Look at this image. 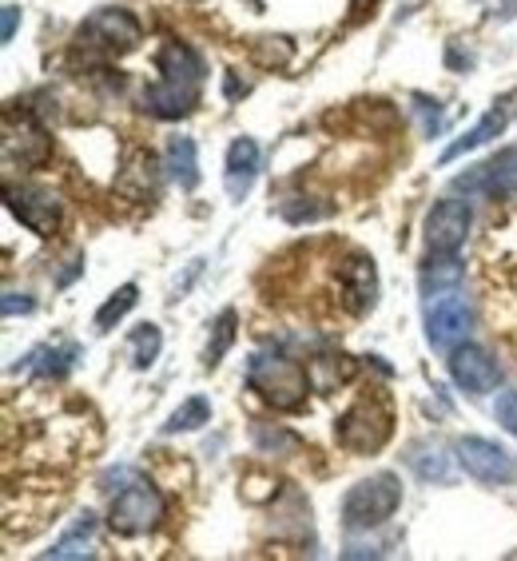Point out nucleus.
Wrapping results in <instances>:
<instances>
[{"label":"nucleus","mask_w":517,"mask_h":561,"mask_svg":"<svg viewBox=\"0 0 517 561\" xmlns=\"http://www.w3.org/2000/svg\"><path fill=\"white\" fill-rule=\"evenodd\" d=\"M248 382L275 411H295L307 399V370L279 351H258L248 363Z\"/></svg>","instance_id":"obj_1"},{"label":"nucleus","mask_w":517,"mask_h":561,"mask_svg":"<svg viewBox=\"0 0 517 561\" xmlns=\"http://www.w3.org/2000/svg\"><path fill=\"white\" fill-rule=\"evenodd\" d=\"M390 434H394V411L378 394L358 399L343 419L334 422V438L351 454H378L390 443Z\"/></svg>","instance_id":"obj_2"},{"label":"nucleus","mask_w":517,"mask_h":561,"mask_svg":"<svg viewBox=\"0 0 517 561\" xmlns=\"http://www.w3.org/2000/svg\"><path fill=\"white\" fill-rule=\"evenodd\" d=\"M399 502H402V486L394 474L363 478V482L351 486V494L343 497V526L351 529V534L382 526V522L394 518Z\"/></svg>","instance_id":"obj_3"},{"label":"nucleus","mask_w":517,"mask_h":561,"mask_svg":"<svg viewBox=\"0 0 517 561\" xmlns=\"http://www.w3.org/2000/svg\"><path fill=\"white\" fill-rule=\"evenodd\" d=\"M143 28L140 21L124 9H100L92 12L84 24H80V48H92V53H104V56H124L131 53L136 44H140Z\"/></svg>","instance_id":"obj_4"},{"label":"nucleus","mask_w":517,"mask_h":561,"mask_svg":"<svg viewBox=\"0 0 517 561\" xmlns=\"http://www.w3.org/2000/svg\"><path fill=\"white\" fill-rule=\"evenodd\" d=\"M163 522V494L148 482H136V486L119 490L116 502L108 510V526L116 529L119 538H140Z\"/></svg>","instance_id":"obj_5"},{"label":"nucleus","mask_w":517,"mask_h":561,"mask_svg":"<svg viewBox=\"0 0 517 561\" xmlns=\"http://www.w3.org/2000/svg\"><path fill=\"white\" fill-rule=\"evenodd\" d=\"M474 331V307L462 299V291H446L426 299V339L438 351L462 346Z\"/></svg>","instance_id":"obj_6"},{"label":"nucleus","mask_w":517,"mask_h":561,"mask_svg":"<svg viewBox=\"0 0 517 561\" xmlns=\"http://www.w3.org/2000/svg\"><path fill=\"white\" fill-rule=\"evenodd\" d=\"M458 462L466 466V474L485 482V486H506L517 478L514 454L502 450L497 443H485V438H462L458 443Z\"/></svg>","instance_id":"obj_7"},{"label":"nucleus","mask_w":517,"mask_h":561,"mask_svg":"<svg viewBox=\"0 0 517 561\" xmlns=\"http://www.w3.org/2000/svg\"><path fill=\"white\" fill-rule=\"evenodd\" d=\"M9 211L21 219L28 231L36 236H56V227H60V199H56L48 187H12L9 184Z\"/></svg>","instance_id":"obj_8"},{"label":"nucleus","mask_w":517,"mask_h":561,"mask_svg":"<svg viewBox=\"0 0 517 561\" xmlns=\"http://www.w3.org/2000/svg\"><path fill=\"white\" fill-rule=\"evenodd\" d=\"M453 192L466 195H514L517 192V148H506L497 160L478 163L453 180Z\"/></svg>","instance_id":"obj_9"},{"label":"nucleus","mask_w":517,"mask_h":561,"mask_svg":"<svg viewBox=\"0 0 517 561\" xmlns=\"http://www.w3.org/2000/svg\"><path fill=\"white\" fill-rule=\"evenodd\" d=\"M470 204L462 199H438L426 216V243L430 251H458L470 236Z\"/></svg>","instance_id":"obj_10"},{"label":"nucleus","mask_w":517,"mask_h":561,"mask_svg":"<svg viewBox=\"0 0 517 561\" xmlns=\"http://www.w3.org/2000/svg\"><path fill=\"white\" fill-rule=\"evenodd\" d=\"M450 378L462 390H470V394H490V390L497 387L502 370H497V363L490 358V351H482V346H474V343H462V346H453V355H450Z\"/></svg>","instance_id":"obj_11"},{"label":"nucleus","mask_w":517,"mask_h":561,"mask_svg":"<svg viewBox=\"0 0 517 561\" xmlns=\"http://www.w3.org/2000/svg\"><path fill=\"white\" fill-rule=\"evenodd\" d=\"M21 156V163H28V168H41L48 156H53V140L44 136L41 124H33L28 116H21V128H16V116L9 112V119H4V160H16Z\"/></svg>","instance_id":"obj_12"},{"label":"nucleus","mask_w":517,"mask_h":561,"mask_svg":"<svg viewBox=\"0 0 517 561\" xmlns=\"http://www.w3.org/2000/svg\"><path fill=\"white\" fill-rule=\"evenodd\" d=\"M199 100V88L195 84H180V80H151L143 88V108L160 119H184Z\"/></svg>","instance_id":"obj_13"},{"label":"nucleus","mask_w":517,"mask_h":561,"mask_svg":"<svg viewBox=\"0 0 517 561\" xmlns=\"http://www.w3.org/2000/svg\"><path fill=\"white\" fill-rule=\"evenodd\" d=\"M343 295H346V307L355 314L370 311L378 302V271H375V260L367 255H351L343 263Z\"/></svg>","instance_id":"obj_14"},{"label":"nucleus","mask_w":517,"mask_h":561,"mask_svg":"<svg viewBox=\"0 0 517 561\" xmlns=\"http://www.w3.org/2000/svg\"><path fill=\"white\" fill-rule=\"evenodd\" d=\"M258 175V144L248 140V136H239L231 148H227V195H235V199H243V195L251 192V184H255Z\"/></svg>","instance_id":"obj_15"},{"label":"nucleus","mask_w":517,"mask_h":561,"mask_svg":"<svg viewBox=\"0 0 517 561\" xmlns=\"http://www.w3.org/2000/svg\"><path fill=\"white\" fill-rule=\"evenodd\" d=\"M422 291H426V299H434V295H446V291H458L466 279V267L458 263V255L453 251H434L430 260H426V267H422Z\"/></svg>","instance_id":"obj_16"},{"label":"nucleus","mask_w":517,"mask_h":561,"mask_svg":"<svg viewBox=\"0 0 517 561\" xmlns=\"http://www.w3.org/2000/svg\"><path fill=\"white\" fill-rule=\"evenodd\" d=\"M160 76L163 80H180V84H204V60L187 48V44L172 41V44H163V53H160Z\"/></svg>","instance_id":"obj_17"},{"label":"nucleus","mask_w":517,"mask_h":561,"mask_svg":"<svg viewBox=\"0 0 517 561\" xmlns=\"http://www.w3.org/2000/svg\"><path fill=\"white\" fill-rule=\"evenodd\" d=\"M506 124H509V112H506V108H494V112H485V116L478 119L474 128L466 131L462 140H453L450 148L443 151V163L458 160V156H466V151H474V148H485V144L494 140V136H502V131H506Z\"/></svg>","instance_id":"obj_18"},{"label":"nucleus","mask_w":517,"mask_h":561,"mask_svg":"<svg viewBox=\"0 0 517 561\" xmlns=\"http://www.w3.org/2000/svg\"><path fill=\"white\" fill-rule=\"evenodd\" d=\"M410 470L422 478V482H438L446 486L453 478V466H450V454H446L443 443H418L410 450Z\"/></svg>","instance_id":"obj_19"},{"label":"nucleus","mask_w":517,"mask_h":561,"mask_svg":"<svg viewBox=\"0 0 517 561\" xmlns=\"http://www.w3.org/2000/svg\"><path fill=\"white\" fill-rule=\"evenodd\" d=\"M168 172H172V180L184 192H192L195 184H199V160H195V144L187 140V136H175L172 144H168Z\"/></svg>","instance_id":"obj_20"},{"label":"nucleus","mask_w":517,"mask_h":561,"mask_svg":"<svg viewBox=\"0 0 517 561\" xmlns=\"http://www.w3.org/2000/svg\"><path fill=\"white\" fill-rule=\"evenodd\" d=\"M92 534H96V518H92V514H80L72 534H65V538L56 541L53 550H48V558H88V553H92Z\"/></svg>","instance_id":"obj_21"},{"label":"nucleus","mask_w":517,"mask_h":561,"mask_svg":"<svg viewBox=\"0 0 517 561\" xmlns=\"http://www.w3.org/2000/svg\"><path fill=\"white\" fill-rule=\"evenodd\" d=\"M76 363V346H41L28 355L24 370H36V375H68Z\"/></svg>","instance_id":"obj_22"},{"label":"nucleus","mask_w":517,"mask_h":561,"mask_svg":"<svg viewBox=\"0 0 517 561\" xmlns=\"http://www.w3.org/2000/svg\"><path fill=\"white\" fill-rule=\"evenodd\" d=\"M136 299H140L136 283H124V287H119V291L112 295V299L96 311V327H100V331H112V327H116L119 319H124V314H128L131 307H136Z\"/></svg>","instance_id":"obj_23"},{"label":"nucleus","mask_w":517,"mask_h":561,"mask_svg":"<svg viewBox=\"0 0 517 561\" xmlns=\"http://www.w3.org/2000/svg\"><path fill=\"white\" fill-rule=\"evenodd\" d=\"M204 422H211V402L207 399H187L172 419L163 422V431L168 434H180V431H199Z\"/></svg>","instance_id":"obj_24"},{"label":"nucleus","mask_w":517,"mask_h":561,"mask_svg":"<svg viewBox=\"0 0 517 561\" xmlns=\"http://www.w3.org/2000/svg\"><path fill=\"white\" fill-rule=\"evenodd\" d=\"M235 343V311H223L216 319V335H211V343H207V367H219L227 355V346Z\"/></svg>","instance_id":"obj_25"},{"label":"nucleus","mask_w":517,"mask_h":561,"mask_svg":"<svg viewBox=\"0 0 517 561\" xmlns=\"http://www.w3.org/2000/svg\"><path fill=\"white\" fill-rule=\"evenodd\" d=\"M131 346H136V367H151L156 358H160V346H163V335H160V327H151L143 323L136 335H131Z\"/></svg>","instance_id":"obj_26"},{"label":"nucleus","mask_w":517,"mask_h":561,"mask_svg":"<svg viewBox=\"0 0 517 561\" xmlns=\"http://www.w3.org/2000/svg\"><path fill=\"white\" fill-rule=\"evenodd\" d=\"M497 422H502V431H509L517 438V390H509V394H502L494 407Z\"/></svg>","instance_id":"obj_27"},{"label":"nucleus","mask_w":517,"mask_h":561,"mask_svg":"<svg viewBox=\"0 0 517 561\" xmlns=\"http://www.w3.org/2000/svg\"><path fill=\"white\" fill-rule=\"evenodd\" d=\"M255 443L263 446V450H275V446H287V450H299V438H295V434H287V431H275V434H271L267 426H258V431H255Z\"/></svg>","instance_id":"obj_28"},{"label":"nucleus","mask_w":517,"mask_h":561,"mask_svg":"<svg viewBox=\"0 0 517 561\" xmlns=\"http://www.w3.org/2000/svg\"><path fill=\"white\" fill-rule=\"evenodd\" d=\"M16 21H21V9H16V4H4V44L12 41V36H16Z\"/></svg>","instance_id":"obj_29"},{"label":"nucleus","mask_w":517,"mask_h":561,"mask_svg":"<svg viewBox=\"0 0 517 561\" xmlns=\"http://www.w3.org/2000/svg\"><path fill=\"white\" fill-rule=\"evenodd\" d=\"M16 311L28 314L33 311V299H16V291H9L4 295V314H16Z\"/></svg>","instance_id":"obj_30"},{"label":"nucleus","mask_w":517,"mask_h":561,"mask_svg":"<svg viewBox=\"0 0 517 561\" xmlns=\"http://www.w3.org/2000/svg\"><path fill=\"white\" fill-rule=\"evenodd\" d=\"M506 12H517V0H506Z\"/></svg>","instance_id":"obj_31"}]
</instances>
